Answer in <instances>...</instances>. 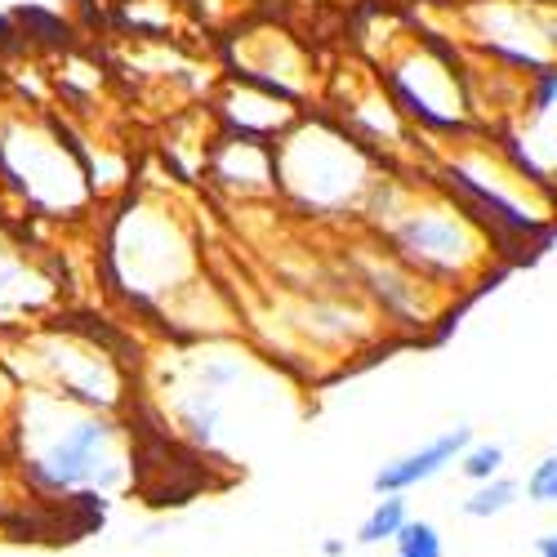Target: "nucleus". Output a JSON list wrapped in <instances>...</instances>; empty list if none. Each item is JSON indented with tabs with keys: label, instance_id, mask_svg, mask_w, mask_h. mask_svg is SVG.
Instances as JSON below:
<instances>
[{
	"label": "nucleus",
	"instance_id": "nucleus-1",
	"mask_svg": "<svg viewBox=\"0 0 557 557\" xmlns=\"http://www.w3.org/2000/svg\"><path fill=\"white\" fill-rule=\"evenodd\" d=\"M23 463L36 491L59 499L116 495L129 482L125 433L108 420V410H89L54 393L36 397L23 429Z\"/></svg>",
	"mask_w": 557,
	"mask_h": 557
},
{
	"label": "nucleus",
	"instance_id": "nucleus-9",
	"mask_svg": "<svg viewBox=\"0 0 557 557\" xmlns=\"http://www.w3.org/2000/svg\"><path fill=\"white\" fill-rule=\"evenodd\" d=\"M522 495L535 504V508H557V446L544 450L535 463H531V473L522 482Z\"/></svg>",
	"mask_w": 557,
	"mask_h": 557
},
{
	"label": "nucleus",
	"instance_id": "nucleus-6",
	"mask_svg": "<svg viewBox=\"0 0 557 557\" xmlns=\"http://www.w3.org/2000/svg\"><path fill=\"white\" fill-rule=\"evenodd\" d=\"M406 518H410V504H406V495H380L375 499V508L361 518V527H357V544L361 548H380V544H393V535L406 527Z\"/></svg>",
	"mask_w": 557,
	"mask_h": 557
},
{
	"label": "nucleus",
	"instance_id": "nucleus-7",
	"mask_svg": "<svg viewBox=\"0 0 557 557\" xmlns=\"http://www.w3.org/2000/svg\"><path fill=\"white\" fill-rule=\"evenodd\" d=\"M504 463H508V450H504V442H469L463 446V455L455 459V473L463 478V482H491V478H499L504 473Z\"/></svg>",
	"mask_w": 557,
	"mask_h": 557
},
{
	"label": "nucleus",
	"instance_id": "nucleus-4",
	"mask_svg": "<svg viewBox=\"0 0 557 557\" xmlns=\"http://www.w3.org/2000/svg\"><path fill=\"white\" fill-rule=\"evenodd\" d=\"M473 442V429L469 424H450L442 429L437 437H429L424 446H414L406 455H393L388 463H380V473L370 478L375 495H410L429 482H437L446 469H455V459L463 455V446Z\"/></svg>",
	"mask_w": 557,
	"mask_h": 557
},
{
	"label": "nucleus",
	"instance_id": "nucleus-3",
	"mask_svg": "<svg viewBox=\"0 0 557 557\" xmlns=\"http://www.w3.org/2000/svg\"><path fill=\"white\" fill-rule=\"evenodd\" d=\"M388 237L406 263L424 268V272H442V276H463L478 259V237H473L469 219L446 206L393 210Z\"/></svg>",
	"mask_w": 557,
	"mask_h": 557
},
{
	"label": "nucleus",
	"instance_id": "nucleus-10",
	"mask_svg": "<svg viewBox=\"0 0 557 557\" xmlns=\"http://www.w3.org/2000/svg\"><path fill=\"white\" fill-rule=\"evenodd\" d=\"M344 553H348V540H339V535L321 540V557H344Z\"/></svg>",
	"mask_w": 557,
	"mask_h": 557
},
{
	"label": "nucleus",
	"instance_id": "nucleus-11",
	"mask_svg": "<svg viewBox=\"0 0 557 557\" xmlns=\"http://www.w3.org/2000/svg\"><path fill=\"white\" fill-rule=\"evenodd\" d=\"M535 557H557V531H548V535L535 540Z\"/></svg>",
	"mask_w": 557,
	"mask_h": 557
},
{
	"label": "nucleus",
	"instance_id": "nucleus-8",
	"mask_svg": "<svg viewBox=\"0 0 557 557\" xmlns=\"http://www.w3.org/2000/svg\"><path fill=\"white\" fill-rule=\"evenodd\" d=\"M393 557H446L442 531L429 518H406V527L393 535Z\"/></svg>",
	"mask_w": 557,
	"mask_h": 557
},
{
	"label": "nucleus",
	"instance_id": "nucleus-2",
	"mask_svg": "<svg viewBox=\"0 0 557 557\" xmlns=\"http://www.w3.org/2000/svg\"><path fill=\"white\" fill-rule=\"evenodd\" d=\"M276 178H286V188L312 210L357 206L375 183L361 148L331 125H304L276 161Z\"/></svg>",
	"mask_w": 557,
	"mask_h": 557
},
{
	"label": "nucleus",
	"instance_id": "nucleus-5",
	"mask_svg": "<svg viewBox=\"0 0 557 557\" xmlns=\"http://www.w3.org/2000/svg\"><path fill=\"white\" fill-rule=\"evenodd\" d=\"M522 499V482L518 478H491V482H478L469 495L459 499V513L473 518V522H491V518H504L508 508H518Z\"/></svg>",
	"mask_w": 557,
	"mask_h": 557
}]
</instances>
